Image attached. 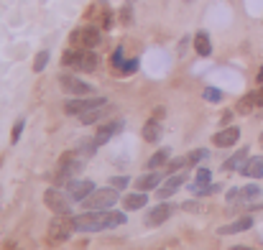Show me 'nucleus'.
<instances>
[{
	"label": "nucleus",
	"mask_w": 263,
	"mask_h": 250,
	"mask_svg": "<svg viewBox=\"0 0 263 250\" xmlns=\"http://www.w3.org/2000/svg\"><path fill=\"white\" fill-rule=\"evenodd\" d=\"M72 220H74V230L77 233H102V230H110L105 209L102 212L100 209H87V212H82V215H77Z\"/></svg>",
	"instance_id": "f257e3e1"
},
{
	"label": "nucleus",
	"mask_w": 263,
	"mask_h": 250,
	"mask_svg": "<svg viewBox=\"0 0 263 250\" xmlns=\"http://www.w3.org/2000/svg\"><path fill=\"white\" fill-rule=\"evenodd\" d=\"M118 199H120L118 189H115V186H110V189L105 186V189H95L82 204H85V209H100V212H102V209H112Z\"/></svg>",
	"instance_id": "f03ea898"
},
{
	"label": "nucleus",
	"mask_w": 263,
	"mask_h": 250,
	"mask_svg": "<svg viewBox=\"0 0 263 250\" xmlns=\"http://www.w3.org/2000/svg\"><path fill=\"white\" fill-rule=\"evenodd\" d=\"M69 194L67 191H62V189H46V194H44V202H46V207L54 212V215H72V199H67Z\"/></svg>",
	"instance_id": "7ed1b4c3"
},
{
	"label": "nucleus",
	"mask_w": 263,
	"mask_h": 250,
	"mask_svg": "<svg viewBox=\"0 0 263 250\" xmlns=\"http://www.w3.org/2000/svg\"><path fill=\"white\" fill-rule=\"evenodd\" d=\"M72 233H74L72 215H59V220H54L51 227H49V240L51 243H64V240L72 238Z\"/></svg>",
	"instance_id": "20e7f679"
},
{
	"label": "nucleus",
	"mask_w": 263,
	"mask_h": 250,
	"mask_svg": "<svg viewBox=\"0 0 263 250\" xmlns=\"http://www.w3.org/2000/svg\"><path fill=\"white\" fill-rule=\"evenodd\" d=\"M105 97H74V100H69L67 105H64V110L69 112V115H85V112H89V110H95V107H105Z\"/></svg>",
	"instance_id": "39448f33"
},
{
	"label": "nucleus",
	"mask_w": 263,
	"mask_h": 250,
	"mask_svg": "<svg viewBox=\"0 0 263 250\" xmlns=\"http://www.w3.org/2000/svg\"><path fill=\"white\" fill-rule=\"evenodd\" d=\"M59 84H62V89L67 92V94H72V97H85V94H95V87L87 82H82L80 77H74V74H62L59 77Z\"/></svg>",
	"instance_id": "423d86ee"
},
{
	"label": "nucleus",
	"mask_w": 263,
	"mask_h": 250,
	"mask_svg": "<svg viewBox=\"0 0 263 250\" xmlns=\"http://www.w3.org/2000/svg\"><path fill=\"white\" fill-rule=\"evenodd\" d=\"M95 189H97V186H95L92 179H72V181H67V194H69V199H72V202H80V204L87 199Z\"/></svg>",
	"instance_id": "0eeeda50"
},
{
	"label": "nucleus",
	"mask_w": 263,
	"mask_h": 250,
	"mask_svg": "<svg viewBox=\"0 0 263 250\" xmlns=\"http://www.w3.org/2000/svg\"><path fill=\"white\" fill-rule=\"evenodd\" d=\"M263 197V189L258 184H248V186H235L228 191V202H256Z\"/></svg>",
	"instance_id": "6e6552de"
},
{
	"label": "nucleus",
	"mask_w": 263,
	"mask_h": 250,
	"mask_svg": "<svg viewBox=\"0 0 263 250\" xmlns=\"http://www.w3.org/2000/svg\"><path fill=\"white\" fill-rule=\"evenodd\" d=\"M172 212H174V207L172 204H166V202H161V204H156L154 209H148V215H146V227H159V225H164L169 217H172Z\"/></svg>",
	"instance_id": "1a4fd4ad"
},
{
	"label": "nucleus",
	"mask_w": 263,
	"mask_h": 250,
	"mask_svg": "<svg viewBox=\"0 0 263 250\" xmlns=\"http://www.w3.org/2000/svg\"><path fill=\"white\" fill-rule=\"evenodd\" d=\"M238 138H240V128H235V125H225L220 133H215L212 143H215L217 148H228V146H235Z\"/></svg>",
	"instance_id": "9d476101"
},
{
	"label": "nucleus",
	"mask_w": 263,
	"mask_h": 250,
	"mask_svg": "<svg viewBox=\"0 0 263 250\" xmlns=\"http://www.w3.org/2000/svg\"><path fill=\"white\" fill-rule=\"evenodd\" d=\"M186 181V174H181V171H174L161 186H159V199H169L174 191H179L181 189V184Z\"/></svg>",
	"instance_id": "9b49d317"
},
{
	"label": "nucleus",
	"mask_w": 263,
	"mask_h": 250,
	"mask_svg": "<svg viewBox=\"0 0 263 250\" xmlns=\"http://www.w3.org/2000/svg\"><path fill=\"white\" fill-rule=\"evenodd\" d=\"M123 128H125V120H120V118H115V120H110L107 125H102V128L97 130V136H95V141H97V143L102 146V143H107V141H110L112 136H118V133H120Z\"/></svg>",
	"instance_id": "f8f14e48"
},
{
	"label": "nucleus",
	"mask_w": 263,
	"mask_h": 250,
	"mask_svg": "<svg viewBox=\"0 0 263 250\" xmlns=\"http://www.w3.org/2000/svg\"><path fill=\"white\" fill-rule=\"evenodd\" d=\"M240 174L246 179H263V156H251L243 166H240Z\"/></svg>",
	"instance_id": "ddd939ff"
},
{
	"label": "nucleus",
	"mask_w": 263,
	"mask_h": 250,
	"mask_svg": "<svg viewBox=\"0 0 263 250\" xmlns=\"http://www.w3.org/2000/svg\"><path fill=\"white\" fill-rule=\"evenodd\" d=\"M136 186H138V191L159 189V186H161V174H156V171L151 168V171H146L143 176H138V179H136Z\"/></svg>",
	"instance_id": "4468645a"
},
{
	"label": "nucleus",
	"mask_w": 263,
	"mask_h": 250,
	"mask_svg": "<svg viewBox=\"0 0 263 250\" xmlns=\"http://www.w3.org/2000/svg\"><path fill=\"white\" fill-rule=\"evenodd\" d=\"M251 227H253V217H240V220H235V222L222 225L217 233H220V235H238V233H246V230H251Z\"/></svg>",
	"instance_id": "2eb2a0df"
},
{
	"label": "nucleus",
	"mask_w": 263,
	"mask_h": 250,
	"mask_svg": "<svg viewBox=\"0 0 263 250\" xmlns=\"http://www.w3.org/2000/svg\"><path fill=\"white\" fill-rule=\"evenodd\" d=\"M120 202H123L125 212H133V209H143L148 204V197H146V191H136V194H125Z\"/></svg>",
	"instance_id": "dca6fc26"
},
{
	"label": "nucleus",
	"mask_w": 263,
	"mask_h": 250,
	"mask_svg": "<svg viewBox=\"0 0 263 250\" xmlns=\"http://www.w3.org/2000/svg\"><path fill=\"white\" fill-rule=\"evenodd\" d=\"M248 156H251V148H240V151H235V153L222 164V171H240V166L248 161Z\"/></svg>",
	"instance_id": "f3484780"
},
{
	"label": "nucleus",
	"mask_w": 263,
	"mask_h": 250,
	"mask_svg": "<svg viewBox=\"0 0 263 250\" xmlns=\"http://www.w3.org/2000/svg\"><path fill=\"white\" fill-rule=\"evenodd\" d=\"M80 39H82L85 49H95V46L102 41L100 28H95V26H85V28H80Z\"/></svg>",
	"instance_id": "a211bd4d"
},
{
	"label": "nucleus",
	"mask_w": 263,
	"mask_h": 250,
	"mask_svg": "<svg viewBox=\"0 0 263 250\" xmlns=\"http://www.w3.org/2000/svg\"><path fill=\"white\" fill-rule=\"evenodd\" d=\"M77 69H82V72H95V69H97V54H95L92 49L80 51V64H77Z\"/></svg>",
	"instance_id": "6ab92c4d"
},
{
	"label": "nucleus",
	"mask_w": 263,
	"mask_h": 250,
	"mask_svg": "<svg viewBox=\"0 0 263 250\" xmlns=\"http://www.w3.org/2000/svg\"><path fill=\"white\" fill-rule=\"evenodd\" d=\"M194 51H197L199 56H210V54H212V41H210V36H207L204 31H199V33L194 36Z\"/></svg>",
	"instance_id": "aec40b11"
},
{
	"label": "nucleus",
	"mask_w": 263,
	"mask_h": 250,
	"mask_svg": "<svg viewBox=\"0 0 263 250\" xmlns=\"http://www.w3.org/2000/svg\"><path fill=\"white\" fill-rule=\"evenodd\" d=\"M159 138H161V123H159V118H154V120H148V123L143 125V141L156 143Z\"/></svg>",
	"instance_id": "412c9836"
},
{
	"label": "nucleus",
	"mask_w": 263,
	"mask_h": 250,
	"mask_svg": "<svg viewBox=\"0 0 263 250\" xmlns=\"http://www.w3.org/2000/svg\"><path fill=\"white\" fill-rule=\"evenodd\" d=\"M169 159H172V151H169V148H159V151L148 159V168L164 166V164H169Z\"/></svg>",
	"instance_id": "4be33fe9"
},
{
	"label": "nucleus",
	"mask_w": 263,
	"mask_h": 250,
	"mask_svg": "<svg viewBox=\"0 0 263 250\" xmlns=\"http://www.w3.org/2000/svg\"><path fill=\"white\" fill-rule=\"evenodd\" d=\"M207 156H210V151H207V148H197V151H189L184 159H186V166L192 168V166H197V164H202Z\"/></svg>",
	"instance_id": "5701e85b"
},
{
	"label": "nucleus",
	"mask_w": 263,
	"mask_h": 250,
	"mask_svg": "<svg viewBox=\"0 0 263 250\" xmlns=\"http://www.w3.org/2000/svg\"><path fill=\"white\" fill-rule=\"evenodd\" d=\"M105 215H107V227L112 230V227H120L123 222H125V212H115V209H105Z\"/></svg>",
	"instance_id": "b1692460"
},
{
	"label": "nucleus",
	"mask_w": 263,
	"mask_h": 250,
	"mask_svg": "<svg viewBox=\"0 0 263 250\" xmlns=\"http://www.w3.org/2000/svg\"><path fill=\"white\" fill-rule=\"evenodd\" d=\"M210 179H212V171L207 166H202V168H197V174H194V186H207L210 184Z\"/></svg>",
	"instance_id": "393cba45"
},
{
	"label": "nucleus",
	"mask_w": 263,
	"mask_h": 250,
	"mask_svg": "<svg viewBox=\"0 0 263 250\" xmlns=\"http://www.w3.org/2000/svg\"><path fill=\"white\" fill-rule=\"evenodd\" d=\"M220 186L217 184H207V186H194V184H189V191L194 194V197H210V194H215Z\"/></svg>",
	"instance_id": "a878e982"
},
{
	"label": "nucleus",
	"mask_w": 263,
	"mask_h": 250,
	"mask_svg": "<svg viewBox=\"0 0 263 250\" xmlns=\"http://www.w3.org/2000/svg\"><path fill=\"white\" fill-rule=\"evenodd\" d=\"M102 115H105V110H102V107H95V110H89L85 115H80V123H82V125H92V123H97Z\"/></svg>",
	"instance_id": "bb28decb"
},
{
	"label": "nucleus",
	"mask_w": 263,
	"mask_h": 250,
	"mask_svg": "<svg viewBox=\"0 0 263 250\" xmlns=\"http://www.w3.org/2000/svg\"><path fill=\"white\" fill-rule=\"evenodd\" d=\"M62 64H64V67H74V69H77V64H80V51H74V49L64 51V54H62Z\"/></svg>",
	"instance_id": "cd10ccee"
},
{
	"label": "nucleus",
	"mask_w": 263,
	"mask_h": 250,
	"mask_svg": "<svg viewBox=\"0 0 263 250\" xmlns=\"http://www.w3.org/2000/svg\"><path fill=\"white\" fill-rule=\"evenodd\" d=\"M46 64H49V51H39L33 59V72H44Z\"/></svg>",
	"instance_id": "c85d7f7f"
},
{
	"label": "nucleus",
	"mask_w": 263,
	"mask_h": 250,
	"mask_svg": "<svg viewBox=\"0 0 263 250\" xmlns=\"http://www.w3.org/2000/svg\"><path fill=\"white\" fill-rule=\"evenodd\" d=\"M202 97H204L207 102H220V100H222V92H220L217 87H207V89L202 92Z\"/></svg>",
	"instance_id": "c756f323"
},
{
	"label": "nucleus",
	"mask_w": 263,
	"mask_h": 250,
	"mask_svg": "<svg viewBox=\"0 0 263 250\" xmlns=\"http://www.w3.org/2000/svg\"><path fill=\"white\" fill-rule=\"evenodd\" d=\"M136 69H138V59H128V62H123V67H120L123 74H133Z\"/></svg>",
	"instance_id": "7c9ffc66"
},
{
	"label": "nucleus",
	"mask_w": 263,
	"mask_h": 250,
	"mask_svg": "<svg viewBox=\"0 0 263 250\" xmlns=\"http://www.w3.org/2000/svg\"><path fill=\"white\" fill-rule=\"evenodd\" d=\"M110 184H112L115 189H125V186L130 184V176H112V179H110Z\"/></svg>",
	"instance_id": "2f4dec72"
},
{
	"label": "nucleus",
	"mask_w": 263,
	"mask_h": 250,
	"mask_svg": "<svg viewBox=\"0 0 263 250\" xmlns=\"http://www.w3.org/2000/svg\"><path fill=\"white\" fill-rule=\"evenodd\" d=\"M23 125H26V120H18V123L13 125V138H10L13 143H15V141L21 138V133H23Z\"/></svg>",
	"instance_id": "473e14b6"
},
{
	"label": "nucleus",
	"mask_w": 263,
	"mask_h": 250,
	"mask_svg": "<svg viewBox=\"0 0 263 250\" xmlns=\"http://www.w3.org/2000/svg\"><path fill=\"white\" fill-rule=\"evenodd\" d=\"M112 67H123V49H115V54H112Z\"/></svg>",
	"instance_id": "72a5a7b5"
},
{
	"label": "nucleus",
	"mask_w": 263,
	"mask_h": 250,
	"mask_svg": "<svg viewBox=\"0 0 263 250\" xmlns=\"http://www.w3.org/2000/svg\"><path fill=\"white\" fill-rule=\"evenodd\" d=\"M120 15H123V21H125V23H130V21H133V13H130V8H123V10H120Z\"/></svg>",
	"instance_id": "f704fd0d"
},
{
	"label": "nucleus",
	"mask_w": 263,
	"mask_h": 250,
	"mask_svg": "<svg viewBox=\"0 0 263 250\" xmlns=\"http://www.w3.org/2000/svg\"><path fill=\"white\" fill-rule=\"evenodd\" d=\"M251 94H253V102H256V105H263V87L258 92H251Z\"/></svg>",
	"instance_id": "c9c22d12"
},
{
	"label": "nucleus",
	"mask_w": 263,
	"mask_h": 250,
	"mask_svg": "<svg viewBox=\"0 0 263 250\" xmlns=\"http://www.w3.org/2000/svg\"><path fill=\"white\" fill-rule=\"evenodd\" d=\"M230 120H233V112H230V110H228V112H225V115H222V125H230Z\"/></svg>",
	"instance_id": "e433bc0d"
},
{
	"label": "nucleus",
	"mask_w": 263,
	"mask_h": 250,
	"mask_svg": "<svg viewBox=\"0 0 263 250\" xmlns=\"http://www.w3.org/2000/svg\"><path fill=\"white\" fill-rule=\"evenodd\" d=\"M230 250H253V248H248V245H233Z\"/></svg>",
	"instance_id": "4c0bfd02"
},
{
	"label": "nucleus",
	"mask_w": 263,
	"mask_h": 250,
	"mask_svg": "<svg viewBox=\"0 0 263 250\" xmlns=\"http://www.w3.org/2000/svg\"><path fill=\"white\" fill-rule=\"evenodd\" d=\"M258 82L263 84V67H261V69H258Z\"/></svg>",
	"instance_id": "58836bf2"
},
{
	"label": "nucleus",
	"mask_w": 263,
	"mask_h": 250,
	"mask_svg": "<svg viewBox=\"0 0 263 250\" xmlns=\"http://www.w3.org/2000/svg\"><path fill=\"white\" fill-rule=\"evenodd\" d=\"M186 3H192V0H186Z\"/></svg>",
	"instance_id": "ea45409f"
},
{
	"label": "nucleus",
	"mask_w": 263,
	"mask_h": 250,
	"mask_svg": "<svg viewBox=\"0 0 263 250\" xmlns=\"http://www.w3.org/2000/svg\"><path fill=\"white\" fill-rule=\"evenodd\" d=\"M261 141H263V136H261Z\"/></svg>",
	"instance_id": "a19ab883"
}]
</instances>
